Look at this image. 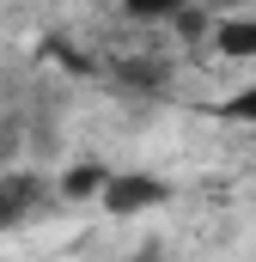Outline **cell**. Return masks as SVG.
Returning a JSON list of instances; mask_svg holds the SVG:
<instances>
[{
    "mask_svg": "<svg viewBox=\"0 0 256 262\" xmlns=\"http://www.w3.org/2000/svg\"><path fill=\"white\" fill-rule=\"evenodd\" d=\"M220 116H226V122H244V128H256V79L244 85V92H232V98L220 104Z\"/></svg>",
    "mask_w": 256,
    "mask_h": 262,
    "instance_id": "6",
    "label": "cell"
},
{
    "mask_svg": "<svg viewBox=\"0 0 256 262\" xmlns=\"http://www.w3.org/2000/svg\"><path fill=\"white\" fill-rule=\"evenodd\" d=\"M104 213H146V207H159V201H171V183L165 177H153V171H110V183H104Z\"/></svg>",
    "mask_w": 256,
    "mask_h": 262,
    "instance_id": "1",
    "label": "cell"
},
{
    "mask_svg": "<svg viewBox=\"0 0 256 262\" xmlns=\"http://www.w3.org/2000/svg\"><path fill=\"white\" fill-rule=\"evenodd\" d=\"M43 201H49V183L37 171H0V232L6 226H25Z\"/></svg>",
    "mask_w": 256,
    "mask_h": 262,
    "instance_id": "2",
    "label": "cell"
},
{
    "mask_svg": "<svg viewBox=\"0 0 256 262\" xmlns=\"http://www.w3.org/2000/svg\"><path fill=\"white\" fill-rule=\"evenodd\" d=\"M122 12L153 25V18H183V12H189V0H122Z\"/></svg>",
    "mask_w": 256,
    "mask_h": 262,
    "instance_id": "5",
    "label": "cell"
},
{
    "mask_svg": "<svg viewBox=\"0 0 256 262\" xmlns=\"http://www.w3.org/2000/svg\"><path fill=\"white\" fill-rule=\"evenodd\" d=\"M104 183H110L104 165H67L61 183H55V195L61 201H92V195H104Z\"/></svg>",
    "mask_w": 256,
    "mask_h": 262,
    "instance_id": "4",
    "label": "cell"
},
{
    "mask_svg": "<svg viewBox=\"0 0 256 262\" xmlns=\"http://www.w3.org/2000/svg\"><path fill=\"white\" fill-rule=\"evenodd\" d=\"M214 49H220L226 61H256V12L220 18V25H214Z\"/></svg>",
    "mask_w": 256,
    "mask_h": 262,
    "instance_id": "3",
    "label": "cell"
}]
</instances>
